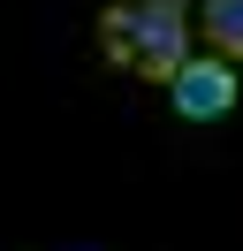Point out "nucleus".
Masks as SVG:
<instances>
[{"mask_svg": "<svg viewBox=\"0 0 243 251\" xmlns=\"http://www.w3.org/2000/svg\"><path fill=\"white\" fill-rule=\"evenodd\" d=\"M91 46L114 76L167 92L197 53V0H106L91 16Z\"/></svg>", "mask_w": 243, "mask_h": 251, "instance_id": "1", "label": "nucleus"}, {"mask_svg": "<svg viewBox=\"0 0 243 251\" xmlns=\"http://www.w3.org/2000/svg\"><path fill=\"white\" fill-rule=\"evenodd\" d=\"M236 107H243V69L220 61V53H205V46L190 53V69H182L175 84H167V114H175V122H190V129L236 122Z\"/></svg>", "mask_w": 243, "mask_h": 251, "instance_id": "2", "label": "nucleus"}, {"mask_svg": "<svg viewBox=\"0 0 243 251\" xmlns=\"http://www.w3.org/2000/svg\"><path fill=\"white\" fill-rule=\"evenodd\" d=\"M197 46L243 69V0H197Z\"/></svg>", "mask_w": 243, "mask_h": 251, "instance_id": "3", "label": "nucleus"}]
</instances>
